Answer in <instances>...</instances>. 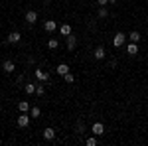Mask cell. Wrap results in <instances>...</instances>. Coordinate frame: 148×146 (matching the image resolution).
<instances>
[{"instance_id":"cell-1","label":"cell","mask_w":148,"mask_h":146,"mask_svg":"<svg viewBox=\"0 0 148 146\" xmlns=\"http://www.w3.org/2000/svg\"><path fill=\"white\" fill-rule=\"evenodd\" d=\"M30 119H32V117H30V112H20V117H18V121H16V123H18L20 128H26V126L30 124Z\"/></svg>"},{"instance_id":"cell-2","label":"cell","mask_w":148,"mask_h":146,"mask_svg":"<svg viewBox=\"0 0 148 146\" xmlns=\"http://www.w3.org/2000/svg\"><path fill=\"white\" fill-rule=\"evenodd\" d=\"M126 40H128V38H126L123 32H116V34H114V38H113V45H114V47H121V45H125Z\"/></svg>"},{"instance_id":"cell-3","label":"cell","mask_w":148,"mask_h":146,"mask_svg":"<svg viewBox=\"0 0 148 146\" xmlns=\"http://www.w3.org/2000/svg\"><path fill=\"white\" fill-rule=\"evenodd\" d=\"M6 42L8 44H20L22 42V34L20 32H10V34L6 36Z\"/></svg>"},{"instance_id":"cell-4","label":"cell","mask_w":148,"mask_h":146,"mask_svg":"<svg viewBox=\"0 0 148 146\" xmlns=\"http://www.w3.org/2000/svg\"><path fill=\"white\" fill-rule=\"evenodd\" d=\"M34 75H36V79H38L40 83H46L47 79H49V73H47V71H44V69H40V67L34 71Z\"/></svg>"},{"instance_id":"cell-5","label":"cell","mask_w":148,"mask_h":146,"mask_svg":"<svg viewBox=\"0 0 148 146\" xmlns=\"http://www.w3.org/2000/svg\"><path fill=\"white\" fill-rule=\"evenodd\" d=\"M65 44H67V49H69V51H73V49H75V45H77V38H75L73 34L65 36Z\"/></svg>"},{"instance_id":"cell-6","label":"cell","mask_w":148,"mask_h":146,"mask_svg":"<svg viewBox=\"0 0 148 146\" xmlns=\"http://www.w3.org/2000/svg\"><path fill=\"white\" fill-rule=\"evenodd\" d=\"M91 132L95 136H103V134H105V126H103V123H95L91 126Z\"/></svg>"},{"instance_id":"cell-7","label":"cell","mask_w":148,"mask_h":146,"mask_svg":"<svg viewBox=\"0 0 148 146\" xmlns=\"http://www.w3.org/2000/svg\"><path fill=\"white\" fill-rule=\"evenodd\" d=\"M105 56H107V51H105V47H103V45L95 47V51H93V57H95V59H99V61H101V59H105Z\"/></svg>"},{"instance_id":"cell-8","label":"cell","mask_w":148,"mask_h":146,"mask_svg":"<svg viewBox=\"0 0 148 146\" xmlns=\"http://www.w3.org/2000/svg\"><path fill=\"white\" fill-rule=\"evenodd\" d=\"M26 22L28 24H36L38 22V12L36 10H28L26 12Z\"/></svg>"},{"instance_id":"cell-9","label":"cell","mask_w":148,"mask_h":146,"mask_svg":"<svg viewBox=\"0 0 148 146\" xmlns=\"http://www.w3.org/2000/svg\"><path fill=\"white\" fill-rule=\"evenodd\" d=\"M2 69H4L6 73H14V69H16V65H14V61H12V59H6V61L2 63Z\"/></svg>"},{"instance_id":"cell-10","label":"cell","mask_w":148,"mask_h":146,"mask_svg":"<svg viewBox=\"0 0 148 146\" xmlns=\"http://www.w3.org/2000/svg\"><path fill=\"white\" fill-rule=\"evenodd\" d=\"M56 28H57V22H53V20H46V22H44V30L49 32V34L56 32Z\"/></svg>"},{"instance_id":"cell-11","label":"cell","mask_w":148,"mask_h":146,"mask_svg":"<svg viewBox=\"0 0 148 146\" xmlns=\"http://www.w3.org/2000/svg\"><path fill=\"white\" fill-rule=\"evenodd\" d=\"M126 53H128L130 57H134V56L138 53V45L134 44V42H130V44L126 45Z\"/></svg>"},{"instance_id":"cell-12","label":"cell","mask_w":148,"mask_h":146,"mask_svg":"<svg viewBox=\"0 0 148 146\" xmlns=\"http://www.w3.org/2000/svg\"><path fill=\"white\" fill-rule=\"evenodd\" d=\"M44 138H46V140H53V138H56V130H53L51 126H47L46 130H44Z\"/></svg>"},{"instance_id":"cell-13","label":"cell","mask_w":148,"mask_h":146,"mask_svg":"<svg viewBox=\"0 0 148 146\" xmlns=\"http://www.w3.org/2000/svg\"><path fill=\"white\" fill-rule=\"evenodd\" d=\"M30 107H32V105H30L28 101H20L18 103V111L20 112H30Z\"/></svg>"},{"instance_id":"cell-14","label":"cell","mask_w":148,"mask_h":146,"mask_svg":"<svg viewBox=\"0 0 148 146\" xmlns=\"http://www.w3.org/2000/svg\"><path fill=\"white\" fill-rule=\"evenodd\" d=\"M59 32H61L63 38L69 36V34H71V24H61V26H59Z\"/></svg>"},{"instance_id":"cell-15","label":"cell","mask_w":148,"mask_h":146,"mask_svg":"<svg viewBox=\"0 0 148 146\" xmlns=\"http://www.w3.org/2000/svg\"><path fill=\"white\" fill-rule=\"evenodd\" d=\"M56 71L59 73V75H65V73H69V65H67V63H59Z\"/></svg>"},{"instance_id":"cell-16","label":"cell","mask_w":148,"mask_h":146,"mask_svg":"<svg viewBox=\"0 0 148 146\" xmlns=\"http://www.w3.org/2000/svg\"><path fill=\"white\" fill-rule=\"evenodd\" d=\"M24 91H26L28 95H34L36 93V83H26V85H24Z\"/></svg>"},{"instance_id":"cell-17","label":"cell","mask_w":148,"mask_h":146,"mask_svg":"<svg viewBox=\"0 0 148 146\" xmlns=\"http://www.w3.org/2000/svg\"><path fill=\"white\" fill-rule=\"evenodd\" d=\"M47 47H49V49H57V47H59V40H56V38H49Z\"/></svg>"},{"instance_id":"cell-18","label":"cell","mask_w":148,"mask_h":146,"mask_svg":"<svg viewBox=\"0 0 148 146\" xmlns=\"http://www.w3.org/2000/svg\"><path fill=\"white\" fill-rule=\"evenodd\" d=\"M97 16H99V18H107V16H109V10H107V6H99V12H97Z\"/></svg>"},{"instance_id":"cell-19","label":"cell","mask_w":148,"mask_h":146,"mask_svg":"<svg viewBox=\"0 0 148 146\" xmlns=\"http://www.w3.org/2000/svg\"><path fill=\"white\" fill-rule=\"evenodd\" d=\"M128 40L134 42V44H138V42H140V34H138V32H130V34H128Z\"/></svg>"},{"instance_id":"cell-20","label":"cell","mask_w":148,"mask_h":146,"mask_svg":"<svg viewBox=\"0 0 148 146\" xmlns=\"http://www.w3.org/2000/svg\"><path fill=\"white\" fill-rule=\"evenodd\" d=\"M40 114H42V111H40L38 107H30V117H32V119H38Z\"/></svg>"},{"instance_id":"cell-21","label":"cell","mask_w":148,"mask_h":146,"mask_svg":"<svg viewBox=\"0 0 148 146\" xmlns=\"http://www.w3.org/2000/svg\"><path fill=\"white\" fill-rule=\"evenodd\" d=\"M36 95H38V97H42V95H46V87H44L42 83H38V85H36Z\"/></svg>"},{"instance_id":"cell-22","label":"cell","mask_w":148,"mask_h":146,"mask_svg":"<svg viewBox=\"0 0 148 146\" xmlns=\"http://www.w3.org/2000/svg\"><path fill=\"white\" fill-rule=\"evenodd\" d=\"M63 79H65V83H67V85L75 83V75H73V73H65V75H63Z\"/></svg>"},{"instance_id":"cell-23","label":"cell","mask_w":148,"mask_h":146,"mask_svg":"<svg viewBox=\"0 0 148 146\" xmlns=\"http://www.w3.org/2000/svg\"><path fill=\"white\" fill-rule=\"evenodd\" d=\"M85 144H87V146H97V136H89V138H85Z\"/></svg>"},{"instance_id":"cell-24","label":"cell","mask_w":148,"mask_h":146,"mask_svg":"<svg viewBox=\"0 0 148 146\" xmlns=\"http://www.w3.org/2000/svg\"><path fill=\"white\" fill-rule=\"evenodd\" d=\"M75 130H77L79 134H81V132H85V124H83V123L79 121V123H77V126H75Z\"/></svg>"},{"instance_id":"cell-25","label":"cell","mask_w":148,"mask_h":146,"mask_svg":"<svg viewBox=\"0 0 148 146\" xmlns=\"http://www.w3.org/2000/svg\"><path fill=\"white\" fill-rule=\"evenodd\" d=\"M97 4H99V6H107V4H109V0H97Z\"/></svg>"},{"instance_id":"cell-26","label":"cell","mask_w":148,"mask_h":146,"mask_svg":"<svg viewBox=\"0 0 148 146\" xmlns=\"http://www.w3.org/2000/svg\"><path fill=\"white\" fill-rule=\"evenodd\" d=\"M109 4H116V0H109Z\"/></svg>"}]
</instances>
